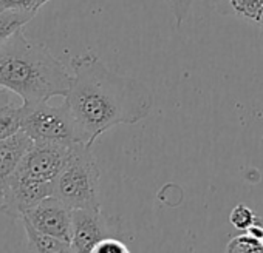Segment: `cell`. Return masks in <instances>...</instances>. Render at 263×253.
<instances>
[{"label": "cell", "mask_w": 263, "mask_h": 253, "mask_svg": "<svg viewBox=\"0 0 263 253\" xmlns=\"http://www.w3.org/2000/svg\"><path fill=\"white\" fill-rule=\"evenodd\" d=\"M53 196V182L14 173L0 196V210L13 219H22L28 210L45 198Z\"/></svg>", "instance_id": "6"}, {"label": "cell", "mask_w": 263, "mask_h": 253, "mask_svg": "<svg viewBox=\"0 0 263 253\" xmlns=\"http://www.w3.org/2000/svg\"><path fill=\"white\" fill-rule=\"evenodd\" d=\"M22 132V105L13 102L0 107V141Z\"/></svg>", "instance_id": "13"}, {"label": "cell", "mask_w": 263, "mask_h": 253, "mask_svg": "<svg viewBox=\"0 0 263 253\" xmlns=\"http://www.w3.org/2000/svg\"><path fill=\"white\" fill-rule=\"evenodd\" d=\"M41 231L71 244L73 208L56 196H48L24 216Z\"/></svg>", "instance_id": "8"}, {"label": "cell", "mask_w": 263, "mask_h": 253, "mask_svg": "<svg viewBox=\"0 0 263 253\" xmlns=\"http://www.w3.org/2000/svg\"><path fill=\"white\" fill-rule=\"evenodd\" d=\"M124 238L122 222L119 218L108 216L98 208H74L73 210V251H93L95 245L105 238Z\"/></svg>", "instance_id": "5"}, {"label": "cell", "mask_w": 263, "mask_h": 253, "mask_svg": "<svg viewBox=\"0 0 263 253\" xmlns=\"http://www.w3.org/2000/svg\"><path fill=\"white\" fill-rule=\"evenodd\" d=\"M214 10L221 16H234L248 22H263V0H211Z\"/></svg>", "instance_id": "10"}, {"label": "cell", "mask_w": 263, "mask_h": 253, "mask_svg": "<svg viewBox=\"0 0 263 253\" xmlns=\"http://www.w3.org/2000/svg\"><path fill=\"white\" fill-rule=\"evenodd\" d=\"M11 102V91L5 90V88H0V107L7 105Z\"/></svg>", "instance_id": "20"}, {"label": "cell", "mask_w": 263, "mask_h": 253, "mask_svg": "<svg viewBox=\"0 0 263 253\" xmlns=\"http://www.w3.org/2000/svg\"><path fill=\"white\" fill-rule=\"evenodd\" d=\"M192 2L194 0H171V7H172V13L175 16L177 27H181V24L189 19Z\"/></svg>", "instance_id": "18"}, {"label": "cell", "mask_w": 263, "mask_h": 253, "mask_svg": "<svg viewBox=\"0 0 263 253\" xmlns=\"http://www.w3.org/2000/svg\"><path fill=\"white\" fill-rule=\"evenodd\" d=\"M260 25H261V28H263V22H261V24H260Z\"/></svg>", "instance_id": "21"}, {"label": "cell", "mask_w": 263, "mask_h": 253, "mask_svg": "<svg viewBox=\"0 0 263 253\" xmlns=\"http://www.w3.org/2000/svg\"><path fill=\"white\" fill-rule=\"evenodd\" d=\"M101 172L90 145L76 144L65 167L53 182V196L70 208H98Z\"/></svg>", "instance_id": "3"}, {"label": "cell", "mask_w": 263, "mask_h": 253, "mask_svg": "<svg viewBox=\"0 0 263 253\" xmlns=\"http://www.w3.org/2000/svg\"><path fill=\"white\" fill-rule=\"evenodd\" d=\"M68 105L82 144L95 141L115 125H132L146 119L154 107V93L144 82L110 70L95 53L71 59Z\"/></svg>", "instance_id": "1"}, {"label": "cell", "mask_w": 263, "mask_h": 253, "mask_svg": "<svg viewBox=\"0 0 263 253\" xmlns=\"http://www.w3.org/2000/svg\"><path fill=\"white\" fill-rule=\"evenodd\" d=\"M226 251L229 253H263V241L249 235L248 231L238 236H234L228 245Z\"/></svg>", "instance_id": "14"}, {"label": "cell", "mask_w": 263, "mask_h": 253, "mask_svg": "<svg viewBox=\"0 0 263 253\" xmlns=\"http://www.w3.org/2000/svg\"><path fill=\"white\" fill-rule=\"evenodd\" d=\"M246 231H248L249 235L255 236L257 239L263 241V218L257 216V218H255V221H254V224H252Z\"/></svg>", "instance_id": "19"}, {"label": "cell", "mask_w": 263, "mask_h": 253, "mask_svg": "<svg viewBox=\"0 0 263 253\" xmlns=\"http://www.w3.org/2000/svg\"><path fill=\"white\" fill-rule=\"evenodd\" d=\"M257 215L248 207V205H243V204H238L232 208L231 215H229V221L231 224L237 228V230H243L246 231L255 221Z\"/></svg>", "instance_id": "15"}, {"label": "cell", "mask_w": 263, "mask_h": 253, "mask_svg": "<svg viewBox=\"0 0 263 253\" xmlns=\"http://www.w3.org/2000/svg\"><path fill=\"white\" fill-rule=\"evenodd\" d=\"M91 253H128V247L122 239L110 236L99 241Z\"/></svg>", "instance_id": "17"}, {"label": "cell", "mask_w": 263, "mask_h": 253, "mask_svg": "<svg viewBox=\"0 0 263 253\" xmlns=\"http://www.w3.org/2000/svg\"><path fill=\"white\" fill-rule=\"evenodd\" d=\"M70 83L64 64L45 45L27 39L22 30L0 45V88L17 94L24 103L65 97Z\"/></svg>", "instance_id": "2"}, {"label": "cell", "mask_w": 263, "mask_h": 253, "mask_svg": "<svg viewBox=\"0 0 263 253\" xmlns=\"http://www.w3.org/2000/svg\"><path fill=\"white\" fill-rule=\"evenodd\" d=\"M73 147L74 145L54 142H33L16 172L28 178L54 182L61 170L68 162Z\"/></svg>", "instance_id": "7"}, {"label": "cell", "mask_w": 263, "mask_h": 253, "mask_svg": "<svg viewBox=\"0 0 263 253\" xmlns=\"http://www.w3.org/2000/svg\"><path fill=\"white\" fill-rule=\"evenodd\" d=\"M31 145L33 139L25 132H19L8 139L0 141V196Z\"/></svg>", "instance_id": "9"}, {"label": "cell", "mask_w": 263, "mask_h": 253, "mask_svg": "<svg viewBox=\"0 0 263 253\" xmlns=\"http://www.w3.org/2000/svg\"><path fill=\"white\" fill-rule=\"evenodd\" d=\"M25 235H27V250L28 251H37V253H61V251H73L71 244L65 242L59 238H54L51 235H47L36 228L27 218L21 219Z\"/></svg>", "instance_id": "11"}, {"label": "cell", "mask_w": 263, "mask_h": 253, "mask_svg": "<svg viewBox=\"0 0 263 253\" xmlns=\"http://www.w3.org/2000/svg\"><path fill=\"white\" fill-rule=\"evenodd\" d=\"M22 132H25L33 142L82 144L74 117L65 102L59 107L50 105L48 100L22 103Z\"/></svg>", "instance_id": "4"}, {"label": "cell", "mask_w": 263, "mask_h": 253, "mask_svg": "<svg viewBox=\"0 0 263 253\" xmlns=\"http://www.w3.org/2000/svg\"><path fill=\"white\" fill-rule=\"evenodd\" d=\"M34 16L27 11L0 10V45H4L16 31L22 30Z\"/></svg>", "instance_id": "12"}, {"label": "cell", "mask_w": 263, "mask_h": 253, "mask_svg": "<svg viewBox=\"0 0 263 253\" xmlns=\"http://www.w3.org/2000/svg\"><path fill=\"white\" fill-rule=\"evenodd\" d=\"M50 0H0V10L27 11L36 14Z\"/></svg>", "instance_id": "16"}]
</instances>
